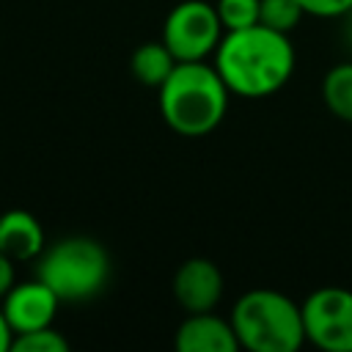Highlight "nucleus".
Segmentation results:
<instances>
[{
  "label": "nucleus",
  "mask_w": 352,
  "mask_h": 352,
  "mask_svg": "<svg viewBox=\"0 0 352 352\" xmlns=\"http://www.w3.org/2000/svg\"><path fill=\"white\" fill-rule=\"evenodd\" d=\"M212 58L231 96L242 99H267L278 94L292 80L297 63L289 33L261 22L223 33Z\"/></svg>",
  "instance_id": "nucleus-1"
},
{
  "label": "nucleus",
  "mask_w": 352,
  "mask_h": 352,
  "mask_svg": "<svg viewBox=\"0 0 352 352\" xmlns=\"http://www.w3.org/2000/svg\"><path fill=\"white\" fill-rule=\"evenodd\" d=\"M157 94L162 121L182 138L212 135L223 124L231 96L214 63L206 60H179Z\"/></svg>",
  "instance_id": "nucleus-2"
},
{
  "label": "nucleus",
  "mask_w": 352,
  "mask_h": 352,
  "mask_svg": "<svg viewBox=\"0 0 352 352\" xmlns=\"http://www.w3.org/2000/svg\"><path fill=\"white\" fill-rule=\"evenodd\" d=\"M231 327L239 349L248 352H297L305 344L300 305L275 289H250L231 308Z\"/></svg>",
  "instance_id": "nucleus-3"
},
{
  "label": "nucleus",
  "mask_w": 352,
  "mask_h": 352,
  "mask_svg": "<svg viewBox=\"0 0 352 352\" xmlns=\"http://www.w3.org/2000/svg\"><path fill=\"white\" fill-rule=\"evenodd\" d=\"M36 278H41L60 302H82L104 289L110 278V256L94 236H60L36 258Z\"/></svg>",
  "instance_id": "nucleus-4"
},
{
  "label": "nucleus",
  "mask_w": 352,
  "mask_h": 352,
  "mask_svg": "<svg viewBox=\"0 0 352 352\" xmlns=\"http://www.w3.org/2000/svg\"><path fill=\"white\" fill-rule=\"evenodd\" d=\"M223 22L214 3L182 0L162 22V41L176 60H206L214 55L223 38Z\"/></svg>",
  "instance_id": "nucleus-5"
},
{
  "label": "nucleus",
  "mask_w": 352,
  "mask_h": 352,
  "mask_svg": "<svg viewBox=\"0 0 352 352\" xmlns=\"http://www.w3.org/2000/svg\"><path fill=\"white\" fill-rule=\"evenodd\" d=\"M305 341L322 352H352V289L319 286L302 302Z\"/></svg>",
  "instance_id": "nucleus-6"
},
{
  "label": "nucleus",
  "mask_w": 352,
  "mask_h": 352,
  "mask_svg": "<svg viewBox=\"0 0 352 352\" xmlns=\"http://www.w3.org/2000/svg\"><path fill=\"white\" fill-rule=\"evenodd\" d=\"M0 305L16 336V333H30V330L55 324L60 297L41 278H33V280L14 283L11 292L0 300Z\"/></svg>",
  "instance_id": "nucleus-7"
},
{
  "label": "nucleus",
  "mask_w": 352,
  "mask_h": 352,
  "mask_svg": "<svg viewBox=\"0 0 352 352\" xmlns=\"http://www.w3.org/2000/svg\"><path fill=\"white\" fill-rule=\"evenodd\" d=\"M223 272L212 258L192 256L173 272V297L184 314L214 311L223 297Z\"/></svg>",
  "instance_id": "nucleus-8"
},
{
  "label": "nucleus",
  "mask_w": 352,
  "mask_h": 352,
  "mask_svg": "<svg viewBox=\"0 0 352 352\" xmlns=\"http://www.w3.org/2000/svg\"><path fill=\"white\" fill-rule=\"evenodd\" d=\"M173 346L179 352H239L231 319H223L214 311L187 314L176 327Z\"/></svg>",
  "instance_id": "nucleus-9"
},
{
  "label": "nucleus",
  "mask_w": 352,
  "mask_h": 352,
  "mask_svg": "<svg viewBox=\"0 0 352 352\" xmlns=\"http://www.w3.org/2000/svg\"><path fill=\"white\" fill-rule=\"evenodd\" d=\"M47 248L38 217L28 209H8L0 214V250L19 261H36Z\"/></svg>",
  "instance_id": "nucleus-10"
},
{
  "label": "nucleus",
  "mask_w": 352,
  "mask_h": 352,
  "mask_svg": "<svg viewBox=\"0 0 352 352\" xmlns=\"http://www.w3.org/2000/svg\"><path fill=\"white\" fill-rule=\"evenodd\" d=\"M179 60L173 58V52L165 47V41H146L140 47H135L132 58H129V72L132 77L140 82V85H148V88H160L168 74L173 72Z\"/></svg>",
  "instance_id": "nucleus-11"
},
{
  "label": "nucleus",
  "mask_w": 352,
  "mask_h": 352,
  "mask_svg": "<svg viewBox=\"0 0 352 352\" xmlns=\"http://www.w3.org/2000/svg\"><path fill=\"white\" fill-rule=\"evenodd\" d=\"M322 99L336 118L352 124V60L327 69L322 80Z\"/></svg>",
  "instance_id": "nucleus-12"
},
{
  "label": "nucleus",
  "mask_w": 352,
  "mask_h": 352,
  "mask_svg": "<svg viewBox=\"0 0 352 352\" xmlns=\"http://www.w3.org/2000/svg\"><path fill=\"white\" fill-rule=\"evenodd\" d=\"M302 16L305 11L300 0H261L258 6V22L280 33H292L302 22Z\"/></svg>",
  "instance_id": "nucleus-13"
},
{
  "label": "nucleus",
  "mask_w": 352,
  "mask_h": 352,
  "mask_svg": "<svg viewBox=\"0 0 352 352\" xmlns=\"http://www.w3.org/2000/svg\"><path fill=\"white\" fill-rule=\"evenodd\" d=\"M11 349L14 352H66L69 338L50 324V327H38L30 333H16L11 341Z\"/></svg>",
  "instance_id": "nucleus-14"
},
{
  "label": "nucleus",
  "mask_w": 352,
  "mask_h": 352,
  "mask_svg": "<svg viewBox=\"0 0 352 352\" xmlns=\"http://www.w3.org/2000/svg\"><path fill=\"white\" fill-rule=\"evenodd\" d=\"M258 6L261 0H217V16L223 22V30H242L258 22Z\"/></svg>",
  "instance_id": "nucleus-15"
},
{
  "label": "nucleus",
  "mask_w": 352,
  "mask_h": 352,
  "mask_svg": "<svg viewBox=\"0 0 352 352\" xmlns=\"http://www.w3.org/2000/svg\"><path fill=\"white\" fill-rule=\"evenodd\" d=\"M302 11L322 19H338L352 11V0H300Z\"/></svg>",
  "instance_id": "nucleus-16"
},
{
  "label": "nucleus",
  "mask_w": 352,
  "mask_h": 352,
  "mask_svg": "<svg viewBox=\"0 0 352 352\" xmlns=\"http://www.w3.org/2000/svg\"><path fill=\"white\" fill-rule=\"evenodd\" d=\"M14 264H16V261L0 250V300H3V297L11 292V286L16 283V267H14Z\"/></svg>",
  "instance_id": "nucleus-17"
},
{
  "label": "nucleus",
  "mask_w": 352,
  "mask_h": 352,
  "mask_svg": "<svg viewBox=\"0 0 352 352\" xmlns=\"http://www.w3.org/2000/svg\"><path fill=\"white\" fill-rule=\"evenodd\" d=\"M11 341H14V330L3 314V305H0V352H8L11 349Z\"/></svg>",
  "instance_id": "nucleus-18"
},
{
  "label": "nucleus",
  "mask_w": 352,
  "mask_h": 352,
  "mask_svg": "<svg viewBox=\"0 0 352 352\" xmlns=\"http://www.w3.org/2000/svg\"><path fill=\"white\" fill-rule=\"evenodd\" d=\"M346 41H349V47H352V11L346 14Z\"/></svg>",
  "instance_id": "nucleus-19"
}]
</instances>
